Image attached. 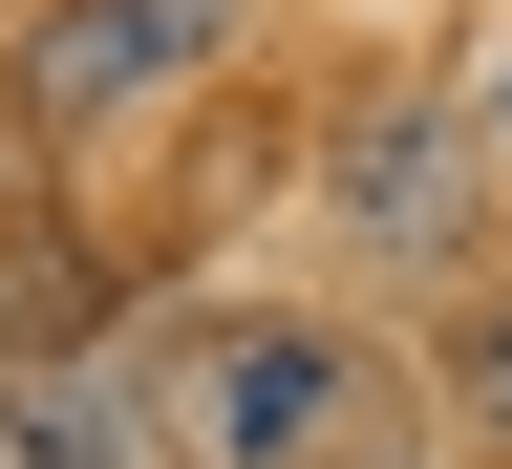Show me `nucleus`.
Here are the masks:
<instances>
[{"instance_id": "1", "label": "nucleus", "mask_w": 512, "mask_h": 469, "mask_svg": "<svg viewBox=\"0 0 512 469\" xmlns=\"http://www.w3.org/2000/svg\"><path fill=\"white\" fill-rule=\"evenodd\" d=\"M320 214H342V256H384V278H448V256H470V107H427V86L342 107Z\"/></svg>"}, {"instance_id": "2", "label": "nucleus", "mask_w": 512, "mask_h": 469, "mask_svg": "<svg viewBox=\"0 0 512 469\" xmlns=\"http://www.w3.org/2000/svg\"><path fill=\"white\" fill-rule=\"evenodd\" d=\"M342 406H363V342H342V320H214V342H192V448H214V469H320Z\"/></svg>"}, {"instance_id": "3", "label": "nucleus", "mask_w": 512, "mask_h": 469, "mask_svg": "<svg viewBox=\"0 0 512 469\" xmlns=\"http://www.w3.org/2000/svg\"><path fill=\"white\" fill-rule=\"evenodd\" d=\"M192 22H214V0H64V22L22 43V86L86 128V107H128V86H171V43H192Z\"/></svg>"}, {"instance_id": "4", "label": "nucleus", "mask_w": 512, "mask_h": 469, "mask_svg": "<svg viewBox=\"0 0 512 469\" xmlns=\"http://www.w3.org/2000/svg\"><path fill=\"white\" fill-rule=\"evenodd\" d=\"M0 469H128V406L107 384H0Z\"/></svg>"}, {"instance_id": "5", "label": "nucleus", "mask_w": 512, "mask_h": 469, "mask_svg": "<svg viewBox=\"0 0 512 469\" xmlns=\"http://www.w3.org/2000/svg\"><path fill=\"white\" fill-rule=\"evenodd\" d=\"M470 406H491V427H512V320H470Z\"/></svg>"}, {"instance_id": "6", "label": "nucleus", "mask_w": 512, "mask_h": 469, "mask_svg": "<svg viewBox=\"0 0 512 469\" xmlns=\"http://www.w3.org/2000/svg\"><path fill=\"white\" fill-rule=\"evenodd\" d=\"M470 107H491V128H512V43H491V86H470Z\"/></svg>"}]
</instances>
